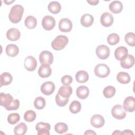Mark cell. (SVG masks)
I'll use <instances>...</instances> for the list:
<instances>
[{"label":"cell","instance_id":"603a6c76","mask_svg":"<svg viewBox=\"0 0 135 135\" xmlns=\"http://www.w3.org/2000/svg\"><path fill=\"white\" fill-rule=\"evenodd\" d=\"M76 96L81 99H85L87 98L89 94V88L84 85L79 86L76 91Z\"/></svg>","mask_w":135,"mask_h":135},{"label":"cell","instance_id":"1f68e13d","mask_svg":"<svg viewBox=\"0 0 135 135\" xmlns=\"http://www.w3.org/2000/svg\"><path fill=\"white\" fill-rule=\"evenodd\" d=\"M115 91L116 90L114 86L109 85L107 86L104 89L103 91V94L106 98H111L114 95Z\"/></svg>","mask_w":135,"mask_h":135},{"label":"cell","instance_id":"f6af8a7d","mask_svg":"<svg viewBox=\"0 0 135 135\" xmlns=\"http://www.w3.org/2000/svg\"><path fill=\"white\" fill-rule=\"evenodd\" d=\"M121 134V132L120 130H115V131L112 133V134Z\"/></svg>","mask_w":135,"mask_h":135},{"label":"cell","instance_id":"ac0fdd59","mask_svg":"<svg viewBox=\"0 0 135 135\" xmlns=\"http://www.w3.org/2000/svg\"><path fill=\"white\" fill-rule=\"evenodd\" d=\"M134 64V57L131 54H128L127 56L120 61V65L124 69H130L132 68Z\"/></svg>","mask_w":135,"mask_h":135},{"label":"cell","instance_id":"8fae6325","mask_svg":"<svg viewBox=\"0 0 135 135\" xmlns=\"http://www.w3.org/2000/svg\"><path fill=\"white\" fill-rule=\"evenodd\" d=\"M123 108L127 112H133L135 110V99L134 97L132 96L127 97L123 101Z\"/></svg>","mask_w":135,"mask_h":135},{"label":"cell","instance_id":"d590c367","mask_svg":"<svg viewBox=\"0 0 135 135\" xmlns=\"http://www.w3.org/2000/svg\"><path fill=\"white\" fill-rule=\"evenodd\" d=\"M124 40L126 43L131 46L135 45V35L133 32H129L127 33L124 36Z\"/></svg>","mask_w":135,"mask_h":135},{"label":"cell","instance_id":"5bb4252c","mask_svg":"<svg viewBox=\"0 0 135 135\" xmlns=\"http://www.w3.org/2000/svg\"><path fill=\"white\" fill-rule=\"evenodd\" d=\"M104 119L100 114H95L93 115L90 119L91 125L96 128H100L104 124Z\"/></svg>","mask_w":135,"mask_h":135},{"label":"cell","instance_id":"ffe728a7","mask_svg":"<svg viewBox=\"0 0 135 135\" xmlns=\"http://www.w3.org/2000/svg\"><path fill=\"white\" fill-rule=\"evenodd\" d=\"M52 73V69L49 65H41L38 70V75L42 78L49 77Z\"/></svg>","mask_w":135,"mask_h":135},{"label":"cell","instance_id":"7c38bea8","mask_svg":"<svg viewBox=\"0 0 135 135\" xmlns=\"http://www.w3.org/2000/svg\"><path fill=\"white\" fill-rule=\"evenodd\" d=\"M24 67L28 71H34L37 66V61L32 56H28L24 60Z\"/></svg>","mask_w":135,"mask_h":135},{"label":"cell","instance_id":"9a60e30c","mask_svg":"<svg viewBox=\"0 0 135 135\" xmlns=\"http://www.w3.org/2000/svg\"><path fill=\"white\" fill-rule=\"evenodd\" d=\"M13 101V97L9 93H1L0 104L1 105L5 108L9 105Z\"/></svg>","mask_w":135,"mask_h":135},{"label":"cell","instance_id":"5b68a950","mask_svg":"<svg viewBox=\"0 0 135 135\" xmlns=\"http://www.w3.org/2000/svg\"><path fill=\"white\" fill-rule=\"evenodd\" d=\"M39 60L41 65H50L53 62V55L48 51H42L39 55Z\"/></svg>","mask_w":135,"mask_h":135},{"label":"cell","instance_id":"cb8c5ba5","mask_svg":"<svg viewBox=\"0 0 135 135\" xmlns=\"http://www.w3.org/2000/svg\"><path fill=\"white\" fill-rule=\"evenodd\" d=\"M89 78V74L87 72L84 70H80L77 72L75 74V79L78 82L84 83L86 82Z\"/></svg>","mask_w":135,"mask_h":135},{"label":"cell","instance_id":"3957f363","mask_svg":"<svg viewBox=\"0 0 135 135\" xmlns=\"http://www.w3.org/2000/svg\"><path fill=\"white\" fill-rule=\"evenodd\" d=\"M94 74L99 78H104L107 77L110 72V68L105 64H98L94 68Z\"/></svg>","mask_w":135,"mask_h":135},{"label":"cell","instance_id":"484cf974","mask_svg":"<svg viewBox=\"0 0 135 135\" xmlns=\"http://www.w3.org/2000/svg\"><path fill=\"white\" fill-rule=\"evenodd\" d=\"M1 86L9 85L12 81L13 77L8 72H4L0 75Z\"/></svg>","mask_w":135,"mask_h":135},{"label":"cell","instance_id":"44dd1931","mask_svg":"<svg viewBox=\"0 0 135 135\" xmlns=\"http://www.w3.org/2000/svg\"><path fill=\"white\" fill-rule=\"evenodd\" d=\"M80 22L83 26L88 27L91 26L93 23L94 17L91 14H85L82 16Z\"/></svg>","mask_w":135,"mask_h":135},{"label":"cell","instance_id":"52a82bcc","mask_svg":"<svg viewBox=\"0 0 135 135\" xmlns=\"http://www.w3.org/2000/svg\"><path fill=\"white\" fill-rule=\"evenodd\" d=\"M42 25L45 30L50 31L54 27L55 20L53 17L50 15H46L42 19Z\"/></svg>","mask_w":135,"mask_h":135},{"label":"cell","instance_id":"e0dca14e","mask_svg":"<svg viewBox=\"0 0 135 135\" xmlns=\"http://www.w3.org/2000/svg\"><path fill=\"white\" fill-rule=\"evenodd\" d=\"M21 36L20 31L16 28H11L6 33V37L8 40L12 41H15L18 40Z\"/></svg>","mask_w":135,"mask_h":135},{"label":"cell","instance_id":"e575fe53","mask_svg":"<svg viewBox=\"0 0 135 135\" xmlns=\"http://www.w3.org/2000/svg\"><path fill=\"white\" fill-rule=\"evenodd\" d=\"M120 37L116 33H111L109 34L107 37V42L109 45H114L119 43Z\"/></svg>","mask_w":135,"mask_h":135},{"label":"cell","instance_id":"8d00e7d4","mask_svg":"<svg viewBox=\"0 0 135 135\" xmlns=\"http://www.w3.org/2000/svg\"><path fill=\"white\" fill-rule=\"evenodd\" d=\"M36 117V114L33 110H27L24 114V119L28 122H31L35 120Z\"/></svg>","mask_w":135,"mask_h":135},{"label":"cell","instance_id":"6da1fadb","mask_svg":"<svg viewBox=\"0 0 135 135\" xmlns=\"http://www.w3.org/2000/svg\"><path fill=\"white\" fill-rule=\"evenodd\" d=\"M24 13V8L21 5H15L11 9L8 17L9 21L14 24L19 23Z\"/></svg>","mask_w":135,"mask_h":135},{"label":"cell","instance_id":"d6986e66","mask_svg":"<svg viewBox=\"0 0 135 135\" xmlns=\"http://www.w3.org/2000/svg\"><path fill=\"white\" fill-rule=\"evenodd\" d=\"M110 11L114 14H119L123 9V5L120 1H112L109 5Z\"/></svg>","mask_w":135,"mask_h":135},{"label":"cell","instance_id":"836d02e7","mask_svg":"<svg viewBox=\"0 0 135 135\" xmlns=\"http://www.w3.org/2000/svg\"><path fill=\"white\" fill-rule=\"evenodd\" d=\"M46 102L44 98L42 97H38L35 98L34 101V105L36 109L38 110H41L43 109L45 106Z\"/></svg>","mask_w":135,"mask_h":135},{"label":"cell","instance_id":"7bdbcfd3","mask_svg":"<svg viewBox=\"0 0 135 135\" xmlns=\"http://www.w3.org/2000/svg\"><path fill=\"white\" fill-rule=\"evenodd\" d=\"M121 134H133V133L130 130H124L123 132H121Z\"/></svg>","mask_w":135,"mask_h":135},{"label":"cell","instance_id":"ab89813d","mask_svg":"<svg viewBox=\"0 0 135 135\" xmlns=\"http://www.w3.org/2000/svg\"><path fill=\"white\" fill-rule=\"evenodd\" d=\"M20 107V101L18 99L13 100L12 103L8 105V107H6L5 109L8 111L11 110H16L18 109Z\"/></svg>","mask_w":135,"mask_h":135},{"label":"cell","instance_id":"f1b7e54d","mask_svg":"<svg viewBox=\"0 0 135 135\" xmlns=\"http://www.w3.org/2000/svg\"><path fill=\"white\" fill-rule=\"evenodd\" d=\"M27 130V127L26 124L24 122H21L14 129V132L15 135H24Z\"/></svg>","mask_w":135,"mask_h":135},{"label":"cell","instance_id":"4fadbf2b","mask_svg":"<svg viewBox=\"0 0 135 135\" xmlns=\"http://www.w3.org/2000/svg\"><path fill=\"white\" fill-rule=\"evenodd\" d=\"M100 23L104 27H109L113 23V17L109 12L103 13L100 17Z\"/></svg>","mask_w":135,"mask_h":135},{"label":"cell","instance_id":"ee69618b","mask_svg":"<svg viewBox=\"0 0 135 135\" xmlns=\"http://www.w3.org/2000/svg\"><path fill=\"white\" fill-rule=\"evenodd\" d=\"M84 134H96V133L91 130H86Z\"/></svg>","mask_w":135,"mask_h":135},{"label":"cell","instance_id":"2e32d148","mask_svg":"<svg viewBox=\"0 0 135 135\" xmlns=\"http://www.w3.org/2000/svg\"><path fill=\"white\" fill-rule=\"evenodd\" d=\"M128 49L124 46H119L114 51V56L117 60L122 61L128 54Z\"/></svg>","mask_w":135,"mask_h":135},{"label":"cell","instance_id":"d4e9b609","mask_svg":"<svg viewBox=\"0 0 135 135\" xmlns=\"http://www.w3.org/2000/svg\"><path fill=\"white\" fill-rule=\"evenodd\" d=\"M6 53L7 55L11 57L16 56L19 53L18 47L13 44H9L7 45L5 49Z\"/></svg>","mask_w":135,"mask_h":135},{"label":"cell","instance_id":"4316f807","mask_svg":"<svg viewBox=\"0 0 135 135\" xmlns=\"http://www.w3.org/2000/svg\"><path fill=\"white\" fill-rule=\"evenodd\" d=\"M117 81L121 84H127L130 82L131 78L130 75L125 72H120L117 75Z\"/></svg>","mask_w":135,"mask_h":135},{"label":"cell","instance_id":"9c48e42d","mask_svg":"<svg viewBox=\"0 0 135 135\" xmlns=\"http://www.w3.org/2000/svg\"><path fill=\"white\" fill-rule=\"evenodd\" d=\"M55 84L51 81L44 82L41 86V91L44 95H50L52 94L55 90Z\"/></svg>","mask_w":135,"mask_h":135},{"label":"cell","instance_id":"7a4b0ae2","mask_svg":"<svg viewBox=\"0 0 135 135\" xmlns=\"http://www.w3.org/2000/svg\"><path fill=\"white\" fill-rule=\"evenodd\" d=\"M69 42V38L65 35H60L57 36L52 42V47L56 50L60 51L63 49Z\"/></svg>","mask_w":135,"mask_h":135},{"label":"cell","instance_id":"4dcf8cb0","mask_svg":"<svg viewBox=\"0 0 135 135\" xmlns=\"http://www.w3.org/2000/svg\"><path fill=\"white\" fill-rule=\"evenodd\" d=\"M81 109V104L80 102L77 100L73 101L70 106L69 110L72 113L76 114L80 111Z\"/></svg>","mask_w":135,"mask_h":135},{"label":"cell","instance_id":"b9f144b4","mask_svg":"<svg viewBox=\"0 0 135 135\" xmlns=\"http://www.w3.org/2000/svg\"><path fill=\"white\" fill-rule=\"evenodd\" d=\"M87 2L88 3H89L90 5H97L99 2V0H95V1H87Z\"/></svg>","mask_w":135,"mask_h":135},{"label":"cell","instance_id":"f546056e","mask_svg":"<svg viewBox=\"0 0 135 135\" xmlns=\"http://www.w3.org/2000/svg\"><path fill=\"white\" fill-rule=\"evenodd\" d=\"M24 24L29 29H33L37 25V20L35 17L29 15L26 17L24 21Z\"/></svg>","mask_w":135,"mask_h":135},{"label":"cell","instance_id":"bcb514c9","mask_svg":"<svg viewBox=\"0 0 135 135\" xmlns=\"http://www.w3.org/2000/svg\"><path fill=\"white\" fill-rule=\"evenodd\" d=\"M4 3L6 4V5H10L11 3H13L14 2V1H4Z\"/></svg>","mask_w":135,"mask_h":135},{"label":"cell","instance_id":"8992f818","mask_svg":"<svg viewBox=\"0 0 135 135\" xmlns=\"http://www.w3.org/2000/svg\"><path fill=\"white\" fill-rule=\"evenodd\" d=\"M95 52L97 56L101 60L107 59L110 53V49L108 46L105 45H100L96 48Z\"/></svg>","mask_w":135,"mask_h":135},{"label":"cell","instance_id":"30bf717a","mask_svg":"<svg viewBox=\"0 0 135 135\" xmlns=\"http://www.w3.org/2000/svg\"><path fill=\"white\" fill-rule=\"evenodd\" d=\"M59 28L62 32H70L72 28V22L67 18H62L59 22Z\"/></svg>","mask_w":135,"mask_h":135},{"label":"cell","instance_id":"60d3db41","mask_svg":"<svg viewBox=\"0 0 135 135\" xmlns=\"http://www.w3.org/2000/svg\"><path fill=\"white\" fill-rule=\"evenodd\" d=\"M73 81V79L69 75H65L61 78V82L64 85H69Z\"/></svg>","mask_w":135,"mask_h":135},{"label":"cell","instance_id":"f35d334b","mask_svg":"<svg viewBox=\"0 0 135 135\" xmlns=\"http://www.w3.org/2000/svg\"><path fill=\"white\" fill-rule=\"evenodd\" d=\"M55 102L57 105L60 107H64L69 102V99H65L61 97L59 93L55 96Z\"/></svg>","mask_w":135,"mask_h":135},{"label":"cell","instance_id":"74e56055","mask_svg":"<svg viewBox=\"0 0 135 135\" xmlns=\"http://www.w3.org/2000/svg\"><path fill=\"white\" fill-rule=\"evenodd\" d=\"M20 120V116L17 113L9 114L7 117V121L11 124H15Z\"/></svg>","mask_w":135,"mask_h":135},{"label":"cell","instance_id":"277c9868","mask_svg":"<svg viewBox=\"0 0 135 135\" xmlns=\"http://www.w3.org/2000/svg\"><path fill=\"white\" fill-rule=\"evenodd\" d=\"M111 114L114 118L118 120L123 119L126 116V112L121 104L114 105L111 109Z\"/></svg>","mask_w":135,"mask_h":135},{"label":"cell","instance_id":"d6a6232c","mask_svg":"<svg viewBox=\"0 0 135 135\" xmlns=\"http://www.w3.org/2000/svg\"><path fill=\"white\" fill-rule=\"evenodd\" d=\"M54 130L57 133L59 134H63L68 130V127L65 123L59 122L55 125Z\"/></svg>","mask_w":135,"mask_h":135},{"label":"cell","instance_id":"83f0119b","mask_svg":"<svg viewBox=\"0 0 135 135\" xmlns=\"http://www.w3.org/2000/svg\"><path fill=\"white\" fill-rule=\"evenodd\" d=\"M48 9L52 14H56L61 10V5L60 3L56 1L51 2L48 5Z\"/></svg>","mask_w":135,"mask_h":135},{"label":"cell","instance_id":"ba28073f","mask_svg":"<svg viewBox=\"0 0 135 135\" xmlns=\"http://www.w3.org/2000/svg\"><path fill=\"white\" fill-rule=\"evenodd\" d=\"M35 129L38 135H50L51 126L49 123L40 122L36 124Z\"/></svg>","mask_w":135,"mask_h":135},{"label":"cell","instance_id":"7402d4cb","mask_svg":"<svg viewBox=\"0 0 135 135\" xmlns=\"http://www.w3.org/2000/svg\"><path fill=\"white\" fill-rule=\"evenodd\" d=\"M57 93L64 98L69 99L72 93V88L69 85L61 86L60 88Z\"/></svg>","mask_w":135,"mask_h":135}]
</instances>
